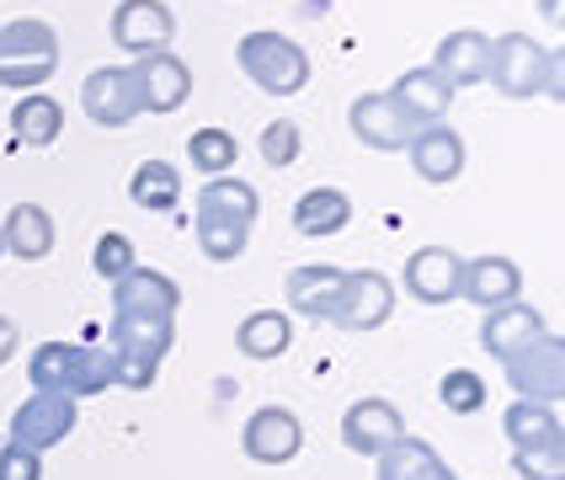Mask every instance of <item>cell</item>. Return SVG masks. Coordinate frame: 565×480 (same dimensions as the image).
Listing matches in <instances>:
<instances>
[{
	"instance_id": "17",
	"label": "cell",
	"mask_w": 565,
	"mask_h": 480,
	"mask_svg": "<svg viewBox=\"0 0 565 480\" xmlns=\"http://www.w3.org/2000/svg\"><path fill=\"white\" fill-rule=\"evenodd\" d=\"M459 294L470 299L475 310H497V305H512V299L523 294V267H518L512 256H475V262H465Z\"/></svg>"
},
{
	"instance_id": "22",
	"label": "cell",
	"mask_w": 565,
	"mask_h": 480,
	"mask_svg": "<svg viewBox=\"0 0 565 480\" xmlns=\"http://www.w3.org/2000/svg\"><path fill=\"white\" fill-rule=\"evenodd\" d=\"M177 342V316H118L107 326V348L113 352H145V358H166Z\"/></svg>"
},
{
	"instance_id": "41",
	"label": "cell",
	"mask_w": 565,
	"mask_h": 480,
	"mask_svg": "<svg viewBox=\"0 0 565 480\" xmlns=\"http://www.w3.org/2000/svg\"><path fill=\"white\" fill-rule=\"evenodd\" d=\"M544 17L555 22V17H561V0H544Z\"/></svg>"
},
{
	"instance_id": "20",
	"label": "cell",
	"mask_w": 565,
	"mask_h": 480,
	"mask_svg": "<svg viewBox=\"0 0 565 480\" xmlns=\"http://www.w3.org/2000/svg\"><path fill=\"white\" fill-rule=\"evenodd\" d=\"M550 326L539 316L534 305H523V299H512V305H497V310H486V326H480V342L491 358H512V352H523L529 342H539Z\"/></svg>"
},
{
	"instance_id": "30",
	"label": "cell",
	"mask_w": 565,
	"mask_h": 480,
	"mask_svg": "<svg viewBox=\"0 0 565 480\" xmlns=\"http://www.w3.org/2000/svg\"><path fill=\"white\" fill-rule=\"evenodd\" d=\"M28 380L38 395H70V384H75V342H43V348L32 352Z\"/></svg>"
},
{
	"instance_id": "27",
	"label": "cell",
	"mask_w": 565,
	"mask_h": 480,
	"mask_svg": "<svg viewBox=\"0 0 565 480\" xmlns=\"http://www.w3.org/2000/svg\"><path fill=\"white\" fill-rule=\"evenodd\" d=\"M294 342V320L282 316V310H252V316L241 320V331H235V348L256 358V363H273L282 358Z\"/></svg>"
},
{
	"instance_id": "33",
	"label": "cell",
	"mask_w": 565,
	"mask_h": 480,
	"mask_svg": "<svg viewBox=\"0 0 565 480\" xmlns=\"http://www.w3.org/2000/svg\"><path fill=\"white\" fill-rule=\"evenodd\" d=\"M113 374H118L113 348H75V384H70V395L75 401L81 395H102V390H113Z\"/></svg>"
},
{
	"instance_id": "23",
	"label": "cell",
	"mask_w": 565,
	"mask_h": 480,
	"mask_svg": "<svg viewBox=\"0 0 565 480\" xmlns=\"http://www.w3.org/2000/svg\"><path fill=\"white\" fill-rule=\"evenodd\" d=\"M379 480H459L443 454L422 438H395V444L379 454Z\"/></svg>"
},
{
	"instance_id": "1",
	"label": "cell",
	"mask_w": 565,
	"mask_h": 480,
	"mask_svg": "<svg viewBox=\"0 0 565 480\" xmlns=\"http://www.w3.org/2000/svg\"><path fill=\"white\" fill-rule=\"evenodd\" d=\"M235 64H241V75L252 81L256 92H267V96H299L310 86V54L273 28L246 32L235 43Z\"/></svg>"
},
{
	"instance_id": "14",
	"label": "cell",
	"mask_w": 565,
	"mask_h": 480,
	"mask_svg": "<svg viewBox=\"0 0 565 480\" xmlns=\"http://www.w3.org/2000/svg\"><path fill=\"white\" fill-rule=\"evenodd\" d=\"M384 96L395 102V113H401L411 128H422V124H443V113H448V102H454V86L443 81L433 64H416V70H406Z\"/></svg>"
},
{
	"instance_id": "6",
	"label": "cell",
	"mask_w": 565,
	"mask_h": 480,
	"mask_svg": "<svg viewBox=\"0 0 565 480\" xmlns=\"http://www.w3.org/2000/svg\"><path fill=\"white\" fill-rule=\"evenodd\" d=\"M390 316H395V284H390L384 273H374V267L347 273L331 326H342V331H379Z\"/></svg>"
},
{
	"instance_id": "37",
	"label": "cell",
	"mask_w": 565,
	"mask_h": 480,
	"mask_svg": "<svg viewBox=\"0 0 565 480\" xmlns=\"http://www.w3.org/2000/svg\"><path fill=\"white\" fill-rule=\"evenodd\" d=\"M299 150H305V139H299V124H294V118H273V124L262 128V160H267L273 171L294 166Z\"/></svg>"
},
{
	"instance_id": "26",
	"label": "cell",
	"mask_w": 565,
	"mask_h": 480,
	"mask_svg": "<svg viewBox=\"0 0 565 480\" xmlns=\"http://www.w3.org/2000/svg\"><path fill=\"white\" fill-rule=\"evenodd\" d=\"M256 209H262V198H256L252 182H235V177H209V182L198 188V214H203V220L256 224Z\"/></svg>"
},
{
	"instance_id": "36",
	"label": "cell",
	"mask_w": 565,
	"mask_h": 480,
	"mask_svg": "<svg viewBox=\"0 0 565 480\" xmlns=\"http://www.w3.org/2000/svg\"><path fill=\"white\" fill-rule=\"evenodd\" d=\"M512 470L523 480H565V444L512 448Z\"/></svg>"
},
{
	"instance_id": "19",
	"label": "cell",
	"mask_w": 565,
	"mask_h": 480,
	"mask_svg": "<svg viewBox=\"0 0 565 480\" xmlns=\"http://www.w3.org/2000/svg\"><path fill=\"white\" fill-rule=\"evenodd\" d=\"M342 267H331V262H310V267H294L288 273V310H299V316L310 320H337V299H342Z\"/></svg>"
},
{
	"instance_id": "15",
	"label": "cell",
	"mask_w": 565,
	"mask_h": 480,
	"mask_svg": "<svg viewBox=\"0 0 565 480\" xmlns=\"http://www.w3.org/2000/svg\"><path fill=\"white\" fill-rule=\"evenodd\" d=\"M459 278H465V256H454L448 246H422L406 256V294L422 305L459 299Z\"/></svg>"
},
{
	"instance_id": "10",
	"label": "cell",
	"mask_w": 565,
	"mask_h": 480,
	"mask_svg": "<svg viewBox=\"0 0 565 480\" xmlns=\"http://www.w3.org/2000/svg\"><path fill=\"white\" fill-rule=\"evenodd\" d=\"M70 433H75V401L70 395H28L11 416V444L32 448V454L60 448Z\"/></svg>"
},
{
	"instance_id": "32",
	"label": "cell",
	"mask_w": 565,
	"mask_h": 480,
	"mask_svg": "<svg viewBox=\"0 0 565 480\" xmlns=\"http://www.w3.org/2000/svg\"><path fill=\"white\" fill-rule=\"evenodd\" d=\"M198 246L209 262H235V256L246 252V241H252V224H230V220H203L198 214Z\"/></svg>"
},
{
	"instance_id": "5",
	"label": "cell",
	"mask_w": 565,
	"mask_h": 480,
	"mask_svg": "<svg viewBox=\"0 0 565 480\" xmlns=\"http://www.w3.org/2000/svg\"><path fill=\"white\" fill-rule=\"evenodd\" d=\"M134 75V92H139V113H177L182 102L192 96V70L171 49H156V54H139L128 64Z\"/></svg>"
},
{
	"instance_id": "11",
	"label": "cell",
	"mask_w": 565,
	"mask_h": 480,
	"mask_svg": "<svg viewBox=\"0 0 565 480\" xmlns=\"http://www.w3.org/2000/svg\"><path fill=\"white\" fill-rule=\"evenodd\" d=\"M406 156H411V166H416L422 182L448 188V182H459V171H465V139H459L448 124H422V128H411Z\"/></svg>"
},
{
	"instance_id": "42",
	"label": "cell",
	"mask_w": 565,
	"mask_h": 480,
	"mask_svg": "<svg viewBox=\"0 0 565 480\" xmlns=\"http://www.w3.org/2000/svg\"><path fill=\"white\" fill-rule=\"evenodd\" d=\"M0 256H6V246H0Z\"/></svg>"
},
{
	"instance_id": "31",
	"label": "cell",
	"mask_w": 565,
	"mask_h": 480,
	"mask_svg": "<svg viewBox=\"0 0 565 480\" xmlns=\"http://www.w3.org/2000/svg\"><path fill=\"white\" fill-rule=\"evenodd\" d=\"M235 156H241V145H235V134L230 128H198L188 139V160L192 171H203V177H230V166H235Z\"/></svg>"
},
{
	"instance_id": "38",
	"label": "cell",
	"mask_w": 565,
	"mask_h": 480,
	"mask_svg": "<svg viewBox=\"0 0 565 480\" xmlns=\"http://www.w3.org/2000/svg\"><path fill=\"white\" fill-rule=\"evenodd\" d=\"M118 358V374H113V384H124V390H150L156 384V374H160V363L156 358H145V352H113Z\"/></svg>"
},
{
	"instance_id": "18",
	"label": "cell",
	"mask_w": 565,
	"mask_h": 480,
	"mask_svg": "<svg viewBox=\"0 0 565 480\" xmlns=\"http://www.w3.org/2000/svg\"><path fill=\"white\" fill-rule=\"evenodd\" d=\"M433 70L443 81L459 92V86H480L486 70H491V38L475 28H459V32H443L438 54H433Z\"/></svg>"
},
{
	"instance_id": "12",
	"label": "cell",
	"mask_w": 565,
	"mask_h": 480,
	"mask_svg": "<svg viewBox=\"0 0 565 480\" xmlns=\"http://www.w3.org/2000/svg\"><path fill=\"white\" fill-rule=\"evenodd\" d=\"M347 128H352L358 145H369V150H379V156H401L406 139H411V124L395 113V102H390L384 92L358 96V102L347 107Z\"/></svg>"
},
{
	"instance_id": "2",
	"label": "cell",
	"mask_w": 565,
	"mask_h": 480,
	"mask_svg": "<svg viewBox=\"0 0 565 480\" xmlns=\"http://www.w3.org/2000/svg\"><path fill=\"white\" fill-rule=\"evenodd\" d=\"M60 70V32L38 17H17L0 28V86L6 92H38Z\"/></svg>"
},
{
	"instance_id": "25",
	"label": "cell",
	"mask_w": 565,
	"mask_h": 480,
	"mask_svg": "<svg viewBox=\"0 0 565 480\" xmlns=\"http://www.w3.org/2000/svg\"><path fill=\"white\" fill-rule=\"evenodd\" d=\"M352 224V198L342 188H310L299 192V203H294V230L299 235H337Z\"/></svg>"
},
{
	"instance_id": "34",
	"label": "cell",
	"mask_w": 565,
	"mask_h": 480,
	"mask_svg": "<svg viewBox=\"0 0 565 480\" xmlns=\"http://www.w3.org/2000/svg\"><path fill=\"white\" fill-rule=\"evenodd\" d=\"M486 380L475 374V369H448L438 384V401L448 406L454 416H475V412H486Z\"/></svg>"
},
{
	"instance_id": "28",
	"label": "cell",
	"mask_w": 565,
	"mask_h": 480,
	"mask_svg": "<svg viewBox=\"0 0 565 480\" xmlns=\"http://www.w3.org/2000/svg\"><path fill=\"white\" fill-rule=\"evenodd\" d=\"M60 134H64V113L54 96H22V102L11 107V139H17V145L43 150V145H54Z\"/></svg>"
},
{
	"instance_id": "3",
	"label": "cell",
	"mask_w": 565,
	"mask_h": 480,
	"mask_svg": "<svg viewBox=\"0 0 565 480\" xmlns=\"http://www.w3.org/2000/svg\"><path fill=\"white\" fill-rule=\"evenodd\" d=\"M486 81L502 96H512V102H529L550 81V49L534 43L529 32H502V38H491V70H486Z\"/></svg>"
},
{
	"instance_id": "21",
	"label": "cell",
	"mask_w": 565,
	"mask_h": 480,
	"mask_svg": "<svg viewBox=\"0 0 565 480\" xmlns=\"http://www.w3.org/2000/svg\"><path fill=\"white\" fill-rule=\"evenodd\" d=\"M0 246L17 262H43L54 252V214L43 203H17L6 214V224H0Z\"/></svg>"
},
{
	"instance_id": "4",
	"label": "cell",
	"mask_w": 565,
	"mask_h": 480,
	"mask_svg": "<svg viewBox=\"0 0 565 480\" xmlns=\"http://www.w3.org/2000/svg\"><path fill=\"white\" fill-rule=\"evenodd\" d=\"M502 369H507V384L518 390V401L555 406L565 395V348H561V337H550V331L539 342H529L523 352H512Z\"/></svg>"
},
{
	"instance_id": "29",
	"label": "cell",
	"mask_w": 565,
	"mask_h": 480,
	"mask_svg": "<svg viewBox=\"0 0 565 480\" xmlns=\"http://www.w3.org/2000/svg\"><path fill=\"white\" fill-rule=\"evenodd\" d=\"M502 433L512 448H539V444H561V422H555V406L544 401H512L502 416Z\"/></svg>"
},
{
	"instance_id": "8",
	"label": "cell",
	"mask_w": 565,
	"mask_h": 480,
	"mask_svg": "<svg viewBox=\"0 0 565 480\" xmlns=\"http://www.w3.org/2000/svg\"><path fill=\"white\" fill-rule=\"evenodd\" d=\"M171 38H177V17H171V6L166 0H118V11H113V43L124 49V54H156V49H171Z\"/></svg>"
},
{
	"instance_id": "39",
	"label": "cell",
	"mask_w": 565,
	"mask_h": 480,
	"mask_svg": "<svg viewBox=\"0 0 565 480\" xmlns=\"http://www.w3.org/2000/svg\"><path fill=\"white\" fill-rule=\"evenodd\" d=\"M0 480H43V454L22 444H0Z\"/></svg>"
},
{
	"instance_id": "13",
	"label": "cell",
	"mask_w": 565,
	"mask_h": 480,
	"mask_svg": "<svg viewBox=\"0 0 565 480\" xmlns=\"http://www.w3.org/2000/svg\"><path fill=\"white\" fill-rule=\"evenodd\" d=\"M395 438H406V422H401V412H395L390 401L369 395V401H352V406L342 412V444L352 448V454L379 459Z\"/></svg>"
},
{
	"instance_id": "16",
	"label": "cell",
	"mask_w": 565,
	"mask_h": 480,
	"mask_svg": "<svg viewBox=\"0 0 565 480\" xmlns=\"http://www.w3.org/2000/svg\"><path fill=\"white\" fill-rule=\"evenodd\" d=\"M113 310L118 316H177L182 310V288L171 284L160 267H128L113 284Z\"/></svg>"
},
{
	"instance_id": "35",
	"label": "cell",
	"mask_w": 565,
	"mask_h": 480,
	"mask_svg": "<svg viewBox=\"0 0 565 480\" xmlns=\"http://www.w3.org/2000/svg\"><path fill=\"white\" fill-rule=\"evenodd\" d=\"M92 267L96 278H107V284H118L128 267H139V252H134V241L128 235H118V230H107L102 241L92 246Z\"/></svg>"
},
{
	"instance_id": "40",
	"label": "cell",
	"mask_w": 565,
	"mask_h": 480,
	"mask_svg": "<svg viewBox=\"0 0 565 480\" xmlns=\"http://www.w3.org/2000/svg\"><path fill=\"white\" fill-rule=\"evenodd\" d=\"M11 352H17V320L0 316V363H11Z\"/></svg>"
},
{
	"instance_id": "24",
	"label": "cell",
	"mask_w": 565,
	"mask_h": 480,
	"mask_svg": "<svg viewBox=\"0 0 565 480\" xmlns=\"http://www.w3.org/2000/svg\"><path fill=\"white\" fill-rule=\"evenodd\" d=\"M128 198L145 214H171L182 203V171L171 160H139L134 177H128Z\"/></svg>"
},
{
	"instance_id": "9",
	"label": "cell",
	"mask_w": 565,
	"mask_h": 480,
	"mask_svg": "<svg viewBox=\"0 0 565 480\" xmlns=\"http://www.w3.org/2000/svg\"><path fill=\"white\" fill-rule=\"evenodd\" d=\"M81 107H86V118L96 128H128L139 118V92H134V75H128V64H102L86 75V86H81Z\"/></svg>"
},
{
	"instance_id": "7",
	"label": "cell",
	"mask_w": 565,
	"mask_h": 480,
	"mask_svg": "<svg viewBox=\"0 0 565 480\" xmlns=\"http://www.w3.org/2000/svg\"><path fill=\"white\" fill-rule=\"evenodd\" d=\"M241 448H246V459H256V465H288L305 448V422L288 412V406H262V412L246 416Z\"/></svg>"
}]
</instances>
